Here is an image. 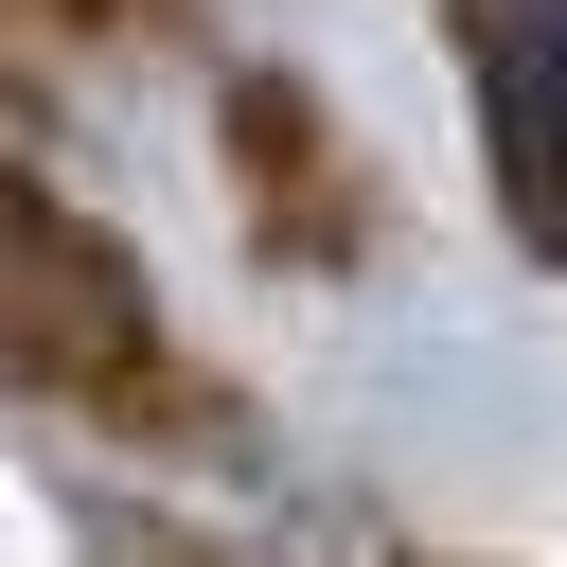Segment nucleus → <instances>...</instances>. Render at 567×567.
<instances>
[{
  "mask_svg": "<svg viewBox=\"0 0 567 567\" xmlns=\"http://www.w3.org/2000/svg\"><path fill=\"white\" fill-rule=\"evenodd\" d=\"M461 53H478L496 195H514V230L567 266V0H461Z\"/></svg>",
  "mask_w": 567,
  "mask_h": 567,
  "instance_id": "f257e3e1",
  "label": "nucleus"
}]
</instances>
